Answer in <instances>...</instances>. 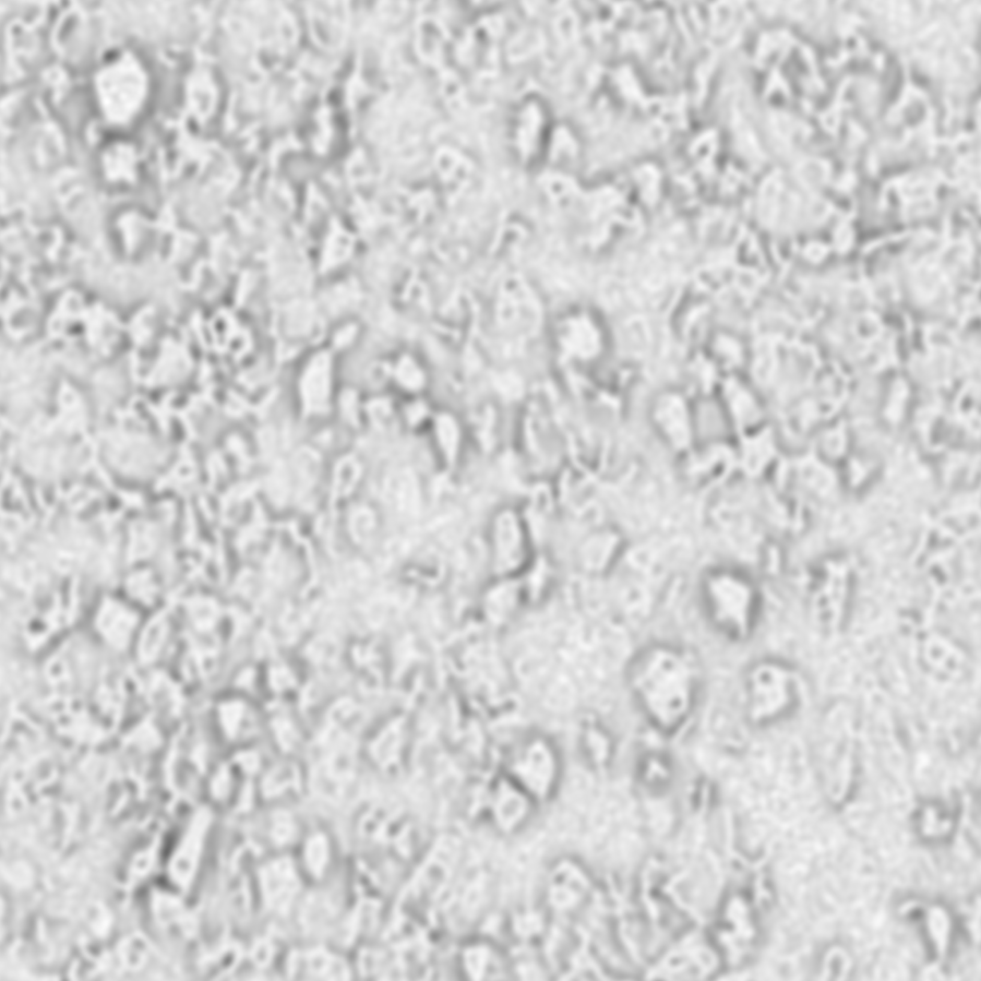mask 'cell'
<instances>
[{
  "mask_svg": "<svg viewBox=\"0 0 981 981\" xmlns=\"http://www.w3.org/2000/svg\"><path fill=\"white\" fill-rule=\"evenodd\" d=\"M631 692L649 722L671 733L692 715L699 670L692 655L669 645L642 649L629 667Z\"/></svg>",
  "mask_w": 981,
  "mask_h": 981,
  "instance_id": "obj_1",
  "label": "cell"
},
{
  "mask_svg": "<svg viewBox=\"0 0 981 981\" xmlns=\"http://www.w3.org/2000/svg\"><path fill=\"white\" fill-rule=\"evenodd\" d=\"M852 713L844 704L832 706L824 716L818 749L820 773L826 794L833 803L847 800L857 776L856 745L852 739Z\"/></svg>",
  "mask_w": 981,
  "mask_h": 981,
  "instance_id": "obj_2",
  "label": "cell"
},
{
  "mask_svg": "<svg viewBox=\"0 0 981 981\" xmlns=\"http://www.w3.org/2000/svg\"><path fill=\"white\" fill-rule=\"evenodd\" d=\"M799 696L797 673L781 661H759L746 674L745 711L755 725L770 723L789 715L797 707Z\"/></svg>",
  "mask_w": 981,
  "mask_h": 981,
  "instance_id": "obj_3",
  "label": "cell"
},
{
  "mask_svg": "<svg viewBox=\"0 0 981 981\" xmlns=\"http://www.w3.org/2000/svg\"><path fill=\"white\" fill-rule=\"evenodd\" d=\"M709 940L719 958L730 967H740L751 959L759 941V925L749 893L735 890L726 897Z\"/></svg>",
  "mask_w": 981,
  "mask_h": 981,
  "instance_id": "obj_4",
  "label": "cell"
},
{
  "mask_svg": "<svg viewBox=\"0 0 981 981\" xmlns=\"http://www.w3.org/2000/svg\"><path fill=\"white\" fill-rule=\"evenodd\" d=\"M709 618L726 636L743 639L755 622V602L750 586L729 573L713 574L705 585Z\"/></svg>",
  "mask_w": 981,
  "mask_h": 981,
  "instance_id": "obj_5",
  "label": "cell"
},
{
  "mask_svg": "<svg viewBox=\"0 0 981 981\" xmlns=\"http://www.w3.org/2000/svg\"><path fill=\"white\" fill-rule=\"evenodd\" d=\"M511 769L525 791L542 798L554 785L558 763L550 745L535 740L516 753Z\"/></svg>",
  "mask_w": 981,
  "mask_h": 981,
  "instance_id": "obj_6",
  "label": "cell"
},
{
  "mask_svg": "<svg viewBox=\"0 0 981 981\" xmlns=\"http://www.w3.org/2000/svg\"><path fill=\"white\" fill-rule=\"evenodd\" d=\"M488 797L479 807V815L499 829L511 832L527 818L530 804L526 792L499 783Z\"/></svg>",
  "mask_w": 981,
  "mask_h": 981,
  "instance_id": "obj_7",
  "label": "cell"
},
{
  "mask_svg": "<svg viewBox=\"0 0 981 981\" xmlns=\"http://www.w3.org/2000/svg\"><path fill=\"white\" fill-rule=\"evenodd\" d=\"M907 914L918 917L922 923L923 935L929 952L934 960L946 959L954 941V920L949 910L941 904L913 906L907 908Z\"/></svg>",
  "mask_w": 981,
  "mask_h": 981,
  "instance_id": "obj_8",
  "label": "cell"
},
{
  "mask_svg": "<svg viewBox=\"0 0 981 981\" xmlns=\"http://www.w3.org/2000/svg\"><path fill=\"white\" fill-rule=\"evenodd\" d=\"M958 817L959 806L954 801H929L917 810L913 822L920 838L940 842L953 836Z\"/></svg>",
  "mask_w": 981,
  "mask_h": 981,
  "instance_id": "obj_9",
  "label": "cell"
},
{
  "mask_svg": "<svg viewBox=\"0 0 981 981\" xmlns=\"http://www.w3.org/2000/svg\"><path fill=\"white\" fill-rule=\"evenodd\" d=\"M460 964L464 972L470 978L501 979L507 978V964L500 950L484 942H474L463 948Z\"/></svg>",
  "mask_w": 981,
  "mask_h": 981,
  "instance_id": "obj_10",
  "label": "cell"
},
{
  "mask_svg": "<svg viewBox=\"0 0 981 981\" xmlns=\"http://www.w3.org/2000/svg\"><path fill=\"white\" fill-rule=\"evenodd\" d=\"M853 970L851 954L840 944L830 945L822 955L818 966V979L846 980Z\"/></svg>",
  "mask_w": 981,
  "mask_h": 981,
  "instance_id": "obj_11",
  "label": "cell"
},
{
  "mask_svg": "<svg viewBox=\"0 0 981 981\" xmlns=\"http://www.w3.org/2000/svg\"><path fill=\"white\" fill-rule=\"evenodd\" d=\"M670 766L661 755H647L639 765V777L647 786L660 787L670 778Z\"/></svg>",
  "mask_w": 981,
  "mask_h": 981,
  "instance_id": "obj_12",
  "label": "cell"
}]
</instances>
